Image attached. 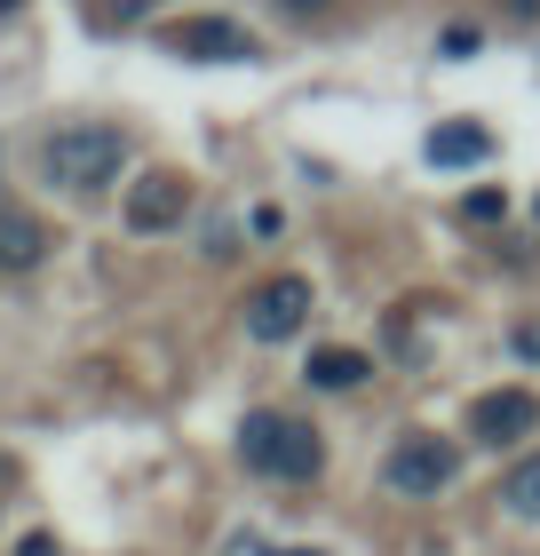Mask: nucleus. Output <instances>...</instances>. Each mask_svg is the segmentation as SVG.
I'll return each mask as SVG.
<instances>
[{
	"mask_svg": "<svg viewBox=\"0 0 540 556\" xmlns=\"http://www.w3.org/2000/svg\"><path fill=\"white\" fill-rule=\"evenodd\" d=\"M120 167H127V136L104 128V119H80V128H56L40 143V175L56 191L72 199H96V191H112L120 184Z\"/></svg>",
	"mask_w": 540,
	"mask_h": 556,
	"instance_id": "nucleus-1",
	"label": "nucleus"
},
{
	"mask_svg": "<svg viewBox=\"0 0 540 556\" xmlns=\"http://www.w3.org/2000/svg\"><path fill=\"white\" fill-rule=\"evenodd\" d=\"M239 462L278 477V485H311L326 469V438L302 414H247L239 421Z\"/></svg>",
	"mask_w": 540,
	"mask_h": 556,
	"instance_id": "nucleus-2",
	"label": "nucleus"
},
{
	"mask_svg": "<svg viewBox=\"0 0 540 556\" xmlns=\"http://www.w3.org/2000/svg\"><path fill=\"white\" fill-rule=\"evenodd\" d=\"M453 469H461V445H453V438H437V429H414V438H398V445H390V462H381L390 493H405V501H422V493H437V485H453Z\"/></svg>",
	"mask_w": 540,
	"mask_h": 556,
	"instance_id": "nucleus-3",
	"label": "nucleus"
},
{
	"mask_svg": "<svg viewBox=\"0 0 540 556\" xmlns=\"http://www.w3.org/2000/svg\"><path fill=\"white\" fill-rule=\"evenodd\" d=\"M302 318H311V278H263V287L247 294V334L254 342H287L302 334Z\"/></svg>",
	"mask_w": 540,
	"mask_h": 556,
	"instance_id": "nucleus-4",
	"label": "nucleus"
},
{
	"mask_svg": "<svg viewBox=\"0 0 540 556\" xmlns=\"http://www.w3.org/2000/svg\"><path fill=\"white\" fill-rule=\"evenodd\" d=\"M540 429V397L532 390H485L469 397V438L477 445H525Z\"/></svg>",
	"mask_w": 540,
	"mask_h": 556,
	"instance_id": "nucleus-5",
	"label": "nucleus"
},
{
	"mask_svg": "<svg viewBox=\"0 0 540 556\" xmlns=\"http://www.w3.org/2000/svg\"><path fill=\"white\" fill-rule=\"evenodd\" d=\"M160 40L184 48V56H215V64H247V56H254V40H247L230 16H184V24H167Z\"/></svg>",
	"mask_w": 540,
	"mask_h": 556,
	"instance_id": "nucleus-6",
	"label": "nucleus"
},
{
	"mask_svg": "<svg viewBox=\"0 0 540 556\" xmlns=\"http://www.w3.org/2000/svg\"><path fill=\"white\" fill-rule=\"evenodd\" d=\"M184 207H191V191H184V175H151V184H136L127 191V231H175L184 223Z\"/></svg>",
	"mask_w": 540,
	"mask_h": 556,
	"instance_id": "nucleus-7",
	"label": "nucleus"
},
{
	"mask_svg": "<svg viewBox=\"0 0 540 556\" xmlns=\"http://www.w3.org/2000/svg\"><path fill=\"white\" fill-rule=\"evenodd\" d=\"M422 151H429V167H477L485 151H493V136H485L477 119H437Z\"/></svg>",
	"mask_w": 540,
	"mask_h": 556,
	"instance_id": "nucleus-8",
	"label": "nucleus"
},
{
	"mask_svg": "<svg viewBox=\"0 0 540 556\" xmlns=\"http://www.w3.org/2000/svg\"><path fill=\"white\" fill-rule=\"evenodd\" d=\"M48 255V223L24 207H0V270H33Z\"/></svg>",
	"mask_w": 540,
	"mask_h": 556,
	"instance_id": "nucleus-9",
	"label": "nucleus"
},
{
	"mask_svg": "<svg viewBox=\"0 0 540 556\" xmlns=\"http://www.w3.org/2000/svg\"><path fill=\"white\" fill-rule=\"evenodd\" d=\"M357 382H374V358H366V350H342V342L311 350V390H357Z\"/></svg>",
	"mask_w": 540,
	"mask_h": 556,
	"instance_id": "nucleus-10",
	"label": "nucleus"
},
{
	"mask_svg": "<svg viewBox=\"0 0 540 556\" xmlns=\"http://www.w3.org/2000/svg\"><path fill=\"white\" fill-rule=\"evenodd\" d=\"M508 509H517V517H540V453H532V462L525 469H508Z\"/></svg>",
	"mask_w": 540,
	"mask_h": 556,
	"instance_id": "nucleus-11",
	"label": "nucleus"
},
{
	"mask_svg": "<svg viewBox=\"0 0 540 556\" xmlns=\"http://www.w3.org/2000/svg\"><path fill=\"white\" fill-rule=\"evenodd\" d=\"M501 207H508L501 191H469V199H461V215H469V223H501Z\"/></svg>",
	"mask_w": 540,
	"mask_h": 556,
	"instance_id": "nucleus-12",
	"label": "nucleus"
},
{
	"mask_svg": "<svg viewBox=\"0 0 540 556\" xmlns=\"http://www.w3.org/2000/svg\"><path fill=\"white\" fill-rule=\"evenodd\" d=\"M508 350H517V358H525V366H540V318H525V326H517V334H508Z\"/></svg>",
	"mask_w": 540,
	"mask_h": 556,
	"instance_id": "nucleus-13",
	"label": "nucleus"
},
{
	"mask_svg": "<svg viewBox=\"0 0 540 556\" xmlns=\"http://www.w3.org/2000/svg\"><path fill=\"white\" fill-rule=\"evenodd\" d=\"M445 56H477V24H453V33H445Z\"/></svg>",
	"mask_w": 540,
	"mask_h": 556,
	"instance_id": "nucleus-14",
	"label": "nucleus"
},
{
	"mask_svg": "<svg viewBox=\"0 0 540 556\" xmlns=\"http://www.w3.org/2000/svg\"><path fill=\"white\" fill-rule=\"evenodd\" d=\"M136 9H143V0H96V24H127Z\"/></svg>",
	"mask_w": 540,
	"mask_h": 556,
	"instance_id": "nucleus-15",
	"label": "nucleus"
},
{
	"mask_svg": "<svg viewBox=\"0 0 540 556\" xmlns=\"http://www.w3.org/2000/svg\"><path fill=\"white\" fill-rule=\"evenodd\" d=\"M16 556H56V541H48V533H33V541H24Z\"/></svg>",
	"mask_w": 540,
	"mask_h": 556,
	"instance_id": "nucleus-16",
	"label": "nucleus"
},
{
	"mask_svg": "<svg viewBox=\"0 0 540 556\" xmlns=\"http://www.w3.org/2000/svg\"><path fill=\"white\" fill-rule=\"evenodd\" d=\"M278 9H287V16H318L326 0H278Z\"/></svg>",
	"mask_w": 540,
	"mask_h": 556,
	"instance_id": "nucleus-17",
	"label": "nucleus"
},
{
	"mask_svg": "<svg viewBox=\"0 0 540 556\" xmlns=\"http://www.w3.org/2000/svg\"><path fill=\"white\" fill-rule=\"evenodd\" d=\"M508 16H540V0H508Z\"/></svg>",
	"mask_w": 540,
	"mask_h": 556,
	"instance_id": "nucleus-18",
	"label": "nucleus"
},
{
	"mask_svg": "<svg viewBox=\"0 0 540 556\" xmlns=\"http://www.w3.org/2000/svg\"><path fill=\"white\" fill-rule=\"evenodd\" d=\"M9 9H16V0H0V16H9Z\"/></svg>",
	"mask_w": 540,
	"mask_h": 556,
	"instance_id": "nucleus-19",
	"label": "nucleus"
}]
</instances>
